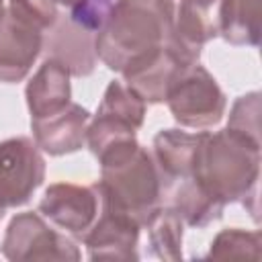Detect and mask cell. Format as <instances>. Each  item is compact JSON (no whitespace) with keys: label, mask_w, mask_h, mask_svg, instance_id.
Returning a JSON list of instances; mask_svg holds the SVG:
<instances>
[{"label":"cell","mask_w":262,"mask_h":262,"mask_svg":"<svg viewBox=\"0 0 262 262\" xmlns=\"http://www.w3.org/2000/svg\"><path fill=\"white\" fill-rule=\"evenodd\" d=\"M141 225L125 213L100 205V213L82 237L90 260H137Z\"/></svg>","instance_id":"cell-10"},{"label":"cell","mask_w":262,"mask_h":262,"mask_svg":"<svg viewBox=\"0 0 262 262\" xmlns=\"http://www.w3.org/2000/svg\"><path fill=\"white\" fill-rule=\"evenodd\" d=\"M174 14L176 0H113L94 37L96 57L121 72L170 39Z\"/></svg>","instance_id":"cell-2"},{"label":"cell","mask_w":262,"mask_h":262,"mask_svg":"<svg viewBox=\"0 0 262 262\" xmlns=\"http://www.w3.org/2000/svg\"><path fill=\"white\" fill-rule=\"evenodd\" d=\"M43 35L37 27L4 12L0 18V82L14 84L27 78L43 51Z\"/></svg>","instance_id":"cell-11"},{"label":"cell","mask_w":262,"mask_h":262,"mask_svg":"<svg viewBox=\"0 0 262 262\" xmlns=\"http://www.w3.org/2000/svg\"><path fill=\"white\" fill-rule=\"evenodd\" d=\"M70 76V70L57 59L47 57L39 66V70L25 88L31 119L51 117L72 102Z\"/></svg>","instance_id":"cell-14"},{"label":"cell","mask_w":262,"mask_h":262,"mask_svg":"<svg viewBox=\"0 0 262 262\" xmlns=\"http://www.w3.org/2000/svg\"><path fill=\"white\" fill-rule=\"evenodd\" d=\"M180 2L192 4L196 8H205V10H217V4H219V0H180Z\"/></svg>","instance_id":"cell-22"},{"label":"cell","mask_w":262,"mask_h":262,"mask_svg":"<svg viewBox=\"0 0 262 262\" xmlns=\"http://www.w3.org/2000/svg\"><path fill=\"white\" fill-rule=\"evenodd\" d=\"M260 231H248L239 227L223 229L211 242L207 258L213 260H260Z\"/></svg>","instance_id":"cell-19"},{"label":"cell","mask_w":262,"mask_h":262,"mask_svg":"<svg viewBox=\"0 0 262 262\" xmlns=\"http://www.w3.org/2000/svg\"><path fill=\"white\" fill-rule=\"evenodd\" d=\"M100 180L94 182L100 205L125 213L141 227L162 205V176L151 151L135 139L119 141L96 156Z\"/></svg>","instance_id":"cell-3"},{"label":"cell","mask_w":262,"mask_h":262,"mask_svg":"<svg viewBox=\"0 0 262 262\" xmlns=\"http://www.w3.org/2000/svg\"><path fill=\"white\" fill-rule=\"evenodd\" d=\"M104 2H113V0H104Z\"/></svg>","instance_id":"cell-26"},{"label":"cell","mask_w":262,"mask_h":262,"mask_svg":"<svg viewBox=\"0 0 262 262\" xmlns=\"http://www.w3.org/2000/svg\"><path fill=\"white\" fill-rule=\"evenodd\" d=\"M174 121L190 129L217 125L227 106V98L217 80L199 61L184 68L172 82L166 100Z\"/></svg>","instance_id":"cell-4"},{"label":"cell","mask_w":262,"mask_h":262,"mask_svg":"<svg viewBox=\"0 0 262 262\" xmlns=\"http://www.w3.org/2000/svg\"><path fill=\"white\" fill-rule=\"evenodd\" d=\"M201 135L203 131L188 133L182 129H162L154 137L151 156L162 176V190L166 184L192 176Z\"/></svg>","instance_id":"cell-15"},{"label":"cell","mask_w":262,"mask_h":262,"mask_svg":"<svg viewBox=\"0 0 262 262\" xmlns=\"http://www.w3.org/2000/svg\"><path fill=\"white\" fill-rule=\"evenodd\" d=\"M90 113L76 102H70L66 108L51 117L31 119L33 141L37 147L49 156H66L84 147L86 131L90 123Z\"/></svg>","instance_id":"cell-13"},{"label":"cell","mask_w":262,"mask_h":262,"mask_svg":"<svg viewBox=\"0 0 262 262\" xmlns=\"http://www.w3.org/2000/svg\"><path fill=\"white\" fill-rule=\"evenodd\" d=\"M145 104L147 102L125 82L113 80L104 90L96 115L90 117L88 123L86 143L90 151L98 156L119 141L135 139L145 119Z\"/></svg>","instance_id":"cell-5"},{"label":"cell","mask_w":262,"mask_h":262,"mask_svg":"<svg viewBox=\"0 0 262 262\" xmlns=\"http://www.w3.org/2000/svg\"><path fill=\"white\" fill-rule=\"evenodd\" d=\"M2 215H4V209H2V207H0V219H2Z\"/></svg>","instance_id":"cell-25"},{"label":"cell","mask_w":262,"mask_h":262,"mask_svg":"<svg viewBox=\"0 0 262 262\" xmlns=\"http://www.w3.org/2000/svg\"><path fill=\"white\" fill-rule=\"evenodd\" d=\"M96 33L72 20L70 16H57L55 25L43 35V51L47 57L61 61L72 76H88L96 66Z\"/></svg>","instance_id":"cell-12"},{"label":"cell","mask_w":262,"mask_h":262,"mask_svg":"<svg viewBox=\"0 0 262 262\" xmlns=\"http://www.w3.org/2000/svg\"><path fill=\"white\" fill-rule=\"evenodd\" d=\"M199 55L201 53L184 47L174 35H170L164 45L123 68V82L131 90H135L145 102H164L176 76L190 63L199 61Z\"/></svg>","instance_id":"cell-7"},{"label":"cell","mask_w":262,"mask_h":262,"mask_svg":"<svg viewBox=\"0 0 262 262\" xmlns=\"http://www.w3.org/2000/svg\"><path fill=\"white\" fill-rule=\"evenodd\" d=\"M6 10L43 33L49 31L59 16L57 4L53 0H8Z\"/></svg>","instance_id":"cell-21"},{"label":"cell","mask_w":262,"mask_h":262,"mask_svg":"<svg viewBox=\"0 0 262 262\" xmlns=\"http://www.w3.org/2000/svg\"><path fill=\"white\" fill-rule=\"evenodd\" d=\"M192 178L219 203H242L258 221L260 143L231 129L203 131Z\"/></svg>","instance_id":"cell-1"},{"label":"cell","mask_w":262,"mask_h":262,"mask_svg":"<svg viewBox=\"0 0 262 262\" xmlns=\"http://www.w3.org/2000/svg\"><path fill=\"white\" fill-rule=\"evenodd\" d=\"M143 227L147 229V246L156 258L170 262L182 260L184 221L172 207L160 205Z\"/></svg>","instance_id":"cell-18"},{"label":"cell","mask_w":262,"mask_h":262,"mask_svg":"<svg viewBox=\"0 0 262 262\" xmlns=\"http://www.w3.org/2000/svg\"><path fill=\"white\" fill-rule=\"evenodd\" d=\"M45 180V160L29 137L0 141V207L16 209L31 201Z\"/></svg>","instance_id":"cell-8"},{"label":"cell","mask_w":262,"mask_h":262,"mask_svg":"<svg viewBox=\"0 0 262 262\" xmlns=\"http://www.w3.org/2000/svg\"><path fill=\"white\" fill-rule=\"evenodd\" d=\"M39 213L63 233L82 239L100 213V194L94 184H49L39 201Z\"/></svg>","instance_id":"cell-9"},{"label":"cell","mask_w":262,"mask_h":262,"mask_svg":"<svg viewBox=\"0 0 262 262\" xmlns=\"http://www.w3.org/2000/svg\"><path fill=\"white\" fill-rule=\"evenodd\" d=\"M162 205L172 207L184 225L196 229L217 221L225 209V205L209 194L192 176L166 184L162 190Z\"/></svg>","instance_id":"cell-16"},{"label":"cell","mask_w":262,"mask_h":262,"mask_svg":"<svg viewBox=\"0 0 262 262\" xmlns=\"http://www.w3.org/2000/svg\"><path fill=\"white\" fill-rule=\"evenodd\" d=\"M227 129L260 143V92H248L233 102Z\"/></svg>","instance_id":"cell-20"},{"label":"cell","mask_w":262,"mask_h":262,"mask_svg":"<svg viewBox=\"0 0 262 262\" xmlns=\"http://www.w3.org/2000/svg\"><path fill=\"white\" fill-rule=\"evenodd\" d=\"M4 12H6V8H4V0H0V18L4 16Z\"/></svg>","instance_id":"cell-24"},{"label":"cell","mask_w":262,"mask_h":262,"mask_svg":"<svg viewBox=\"0 0 262 262\" xmlns=\"http://www.w3.org/2000/svg\"><path fill=\"white\" fill-rule=\"evenodd\" d=\"M217 35L231 45L256 47L260 41V0H219Z\"/></svg>","instance_id":"cell-17"},{"label":"cell","mask_w":262,"mask_h":262,"mask_svg":"<svg viewBox=\"0 0 262 262\" xmlns=\"http://www.w3.org/2000/svg\"><path fill=\"white\" fill-rule=\"evenodd\" d=\"M55 4H61V6H66V8H76V6H80L82 2H86V0H53Z\"/></svg>","instance_id":"cell-23"},{"label":"cell","mask_w":262,"mask_h":262,"mask_svg":"<svg viewBox=\"0 0 262 262\" xmlns=\"http://www.w3.org/2000/svg\"><path fill=\"white\" fill-rule=\"evenodd\" d=\"M2 256L12 262L80 260V250L72 235L57 231L39 211H25L10 219L2 239Z\"/></svg>","instance_id":"cell-6"}]
</instances>
